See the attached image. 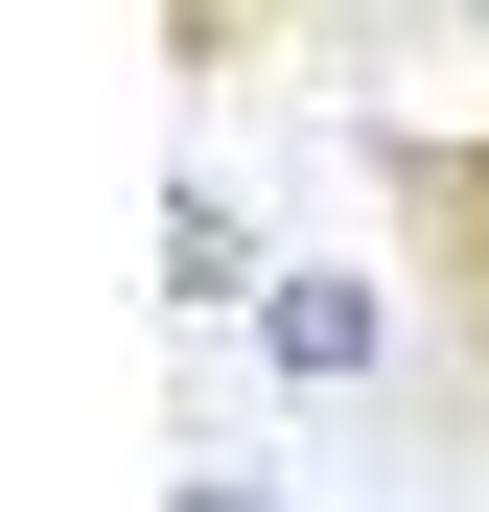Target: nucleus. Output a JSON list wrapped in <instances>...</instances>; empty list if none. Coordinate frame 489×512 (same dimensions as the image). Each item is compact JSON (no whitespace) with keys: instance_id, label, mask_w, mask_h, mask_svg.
Here are the masks:
<instances>
[{"instance_id":"1","label":"nucleus","mask_w":489,"mask_h":512,"mask_svg":"<svg viewBox=\"0 0 489 512\" xmlns=\"http://www.w3.org/2000/svg\"><path fill=\"white\" fill-rule=\"evenodd\" d=\"M373 233H396V303H420V373L443 419H489V117H373Z\"/></svg>"},{"instance_id":"2","label":"nucleus","mask_w":489,"mask_h":512,"mask_svg":"<svg viewBox=\"0 0 489 512\" xmlns=\"http://www.w3.org/2000/svg\"><path fill=\"white\" fill-rule=\"evenodd\" d=\"M257 373H303V396H373V373H396V303H373V280H280V303H257Z\"/></svg>"}]
</instances>
